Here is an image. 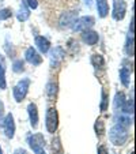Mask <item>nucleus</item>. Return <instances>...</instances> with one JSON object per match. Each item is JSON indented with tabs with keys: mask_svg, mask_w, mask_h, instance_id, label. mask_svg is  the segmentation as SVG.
Here are the masks:
<instances>
[{
	"mask_svg": "<svg viewBox=\"0 0 136 154\" xmlns=\"http://www.w3.org/2000/svg\"><path fill=\"white\" fill-rule=\"evenodd\" d=\"M91 64H93L95 68H99V70L105 68V59H104V56L98 55V53L93 55V56H91Z\"/></svg>",
	"mask_w": 136,
	"mask_h": 154,
	"instance_id": "17",
	"label": "nucleus"
},
{
	"mask_svg": "<svg viewBox=\"0 0 136 154\" xmlns=\"http://www.w3.org/2000/svg\"><path fill=\"white\" fill-rule=\"evenodd\" d=\"M4 119V104L0 101V122Z\"/></svg>",
	"mask_w": 136,
	"mask_h": 154,
	"instance_id": "31",
	"label": "nucleus"
},
{
	"mask_svg": "<svg viewBox=\"0 0 136 154\" xmlns=\"http://www.w3.org/2000/svg\"><path fill=\"white\" fill-rule=\"evenodd\" d=\"M121 109L127 115H133V98L125 100V102H124V105H122Z\"/></svg>",
	"mask_w": 136,
	"mask_h": 154,
	"instance_id": "24",
	"label": "nucleus"
},
{
	"mask_svg": "<svg viewBox=\"0 0 136 154\" xmlns=\"http://www.w3.org/2000/svg\"><path fill=\"white\" fill-rule=\"evenodd\" d=\"M50 149H52V153L53 154H61V153H63V146H61L60 138H59V137L53 138L52 145H50Z\"/></svg>",
	"mask_w": 136,
	"mask_h": 154,
	"instance_id": "19",
	"label": "nucleus"
},
{
	"mask_svg": "<svg viewBox=\"0 0 136 154\" xmlns=\"http://www.w3.org/2000/svg\"><path fill=\"white\" fill-rule=\"evenodd\" d=\"M25 3H26V6H29V8H32V10H35L38 7L37 0H25Z\"/></svg>",
	"mask_w": 136,
	"mask_h": 154,
	"instance_id": "29",
	"label": "nucleus"
},
{
	"mask_svg": "<svg viewBox=\"0 0 136 154\" xmlns=\"http://www.w3.org/2000/svg\"><path fill=\"white\" fill-rule=\"evenodd\" d=\"M29 17H30V10H29V7L26 6V3H25V0H23V3L20 4L19 12H18V20L25 22V20L29 19Z\"/></svg>",
	"mask_w": 136,
	"mask_h": 154,
	"instance_id": "16",
	"label": "nucleus"
},
{
	"mask_svg": "<svg viewBox=\"0 0 136 154\" xmlns=\"http://www.w3.org/2000/svg\"><path fill=\"white\" fill-rule=\"evenodd\" d=\"M131 154H135V153H133V151H132V153H131Z\"/></svg>",
	"mask_w": 136,
	"mask_h": 154,
	"instance_id": "36",
	"label": "nucleus"
},
{
	"mask_svg": "<svg viewBox=\"0 0 136 154\" xmlns=\"http://www.w3.org/2000/svg\"><path fill=\"white\" fill-rule=\"evenodd\" d=\"M2 122H3V130H4V134H6V137L10 138V139H12V138H14V135H15L14 116H12L11 113H7Z\"/></svg>",
	"mask_w": 136,
	"mask_h": 154,
	"instance_id": "6",
	"label": "nucleus"
},
{
	"mask_svg": "<svg viewBox=\"0 0 136 154\" xmlns=\"http://www.w3.org/2000/svg\"><path fill=\"white\" fill-rule=\"evenodd\" d=\"M125 52H127V55L131 56V57H132L133 53H135V51H133V34H132V33H129V35H128V38H127V44H125Z\"/></svg>",
	"mask_w": 136,
	"mask_h": 154,
	"instance_id": "20",
	"label": "nucleus"
},
{
	"mask_svg": "<svg viewBox=\"0 0 136 154\" xmlns=\"http://www.w3.org/2000/svg\"><path fill=\"white\" fill-rule=\"evenodd\" d=\"M98 154H109V151H107V149L104 145H101L98 146Z\"/></svg>",
	"mask_w": 136,
	"mask_h": 154,
	"instance_id": "30",
	"label": "nucleus"
},
{
	"mask_svg": "<svg viewBox=\"0 0 136 154\" xmlns=\"http://www.w3.org/2000/svg\"><path fill=\"white\" fill-rule=\"evenodd\" d=\"M29 87H30V79L29 78L20 79V81L14 86V90H12V94H14L15 101H17V102L23 101L25 97L27 96Z\"/></svg>",
	"mask_w": 136,
	"mask_h": 154,
	"instance_id": "3",
	"label": "nucleus"
},
{
	"mask_svg": "<svg viewBox=\"0 0 136 154\" xmlns=\"http://www.w3.org/2000/svg\"><path fill=\"white\" fill-rule=\"evenodd\" d=\"M86 2H87V3H90V2H91V0H86Z\"/></svg>",
	"mask_w": 136,
	"mask_h": 154,
	"instance_id": "35",
	"label": "nucleus"
},
{
	"mask_svg": "<svg viewBox=\"0 0 136 154\" xmlns=\"http://www.w3.org/2000/svg\"><path fill=\"white\" fill-rule=\"evenodd\" d=\"M0 89L6 90L7 89V81H6V63L4 57L0 55Z\"/></svg>",
	"mask_w": 136,
	"mask_h": 154,
	"instance_id": "14",
	"label": "nucleus"
},
{
	"mask_svg": "<svg viewBox=\"0 0 136 154\" xmlns=\"http://www.w3.org/2000/svg\"><path fill=\"white\" fill-rule=\"evenodd\" d=\"M65 57V51L61 47H56L52 49L50 52V64H52V67H57L60 66L61 61L64 60Z\"/></svg>",
	"mask_w": 136,
	"mask_h": 154,
	"instance_id": "8",
	"label": "nucleus"
},
{
	"mask_svg": "<svg viewBox=\"0 0 136 154\" xmlns=\"http://www.w3.org/2000/svg\"><path fill=\"white\" fill-rule=\"evenodd\" d=\"M94 128H95V134L98 138H102L105 135V132H106V130H105V123L102 122V120H97Z\"/></svg>",
	"mask_w": 136,
	"mask_h": 154,
	"instance_id": "21",
	"label": "nucleus"
},
{
	"mask_svg": "<svg viewBox=\"0 0 136 154\" xmlns=\"http://www.w3.org/2000/svg\"><path fill=\"white\" fill-rule=\"evenodd\" d=\"M25 59H26L27 63L33 64V66H40L42 63V57L40 56V53L34 49L33 47H29L25 52Z\"/></svg>",
	"mask_w": 136,
	"mask_h": 154,
	"instance_id": "9",
	"label": "nucleus"
},
{
	"mask_svg": "<svg viewBox=\"0 0 136 154\" xmlns=\"http://www.w3.org/2000/svg\"><path fill=\"white\" fill-rule=\"evenodd\" d=\"M27 142H29V146H30V147L34 150V149L44 147V146H45V138H44L42 134L37 132V134L30 135L29 139H27Z\"/></svg>",
	"mask_w": 136,
	"mask_h": 154,
	"instance_id": "12",
	"label": "nucleus"
},
{
	"mask_svg": "<svg viewBox=\"0 0 136 154\" xmlns=\"http://www.w3.org/2000/svg\"><path fill=\"white\" fill-rule=\"evenodd\" d=\"M14 154H27V151L25 150V149H17V150L14 151Z\"/></svg>",
	"mask_w": 136,
	"mask_h": 154,
	"instance_id": "33",
	"label": "nucleus"
},
{
	"mask_svg": "<svg viewBox=\"0 0 136 154\" xmlns=\"http://www.w3.org/2000/svg\"><path fill=\"white\" fill-rule=\"evenodd\" d=\"M129 79H131V71L128 70V68L122 67L121 70H120V81H121V83L124 85L125 87L129 86Z\"/></svg>",
	"mask_w": 136,
	"mask_h": 154,
	"instance_id": "18",
	"label": "nucleus"
},
{
	"mask_svg": "<svg viewBox=\"0 0 136 154\" xmlns=\"http://www.w3.org/2000/svg\"><path fill=\"white\" fill-rule=\"evenodd\" d=\"M119 124H121V125H124V127L128 128L131 124H132V122H131V117L129 116H120Z\"/></svg>",
	"mask_w": 136,
	"mask_h": 154,
	"instance_id": "27",
	"label": "nucleus"
},
{
	"mask_svg": "<svg viewBox=\"0 0 136 154\" xmlns=\"http://www.w3.org/2000/svg\"><path fill=\"white\" fill-rule=\"evenodd\" d=\"M56 93H57V85L55 83V82H49V83L47 85V94L49 98H53V97L56 96Z\"/></svg>",
	"mask_w": 136,
	"mask_h": 154,
	"instance_id": "25",
	"label": "nucleus"
},
{
	"mask_svg": "<svg viewBox=\"0 0 136 154\" xmlns=\"http://www.w3.org/2000/svg\"><path fill=\"white\" fill-rule=\"evenodd\" d=\"M127 12V3L124 0H114L113 2V12L112 17L114 20H122Z\"/></svg>",
	"mask_w": 136,
	"mask_h": 154,
	"instance_id": "5",
	"label": "nucleus"
},
{
	"mask_svg": "<svg viewBox=\"0 0 136 154\" xmlns=\"http://www.w3.org/2000/svg\"><path fill=\"white\" fill-rule=\"evenodd\" d=\"M97 11L99 18H106L109 14V4L107 0H97Z\"/></svg>",
	"mask_w": 136,
	"mask_h": 154,
	"instance_id": "15",
	"label": "nucleus"
},
{
	"mask_svg": "<svg viewBox=\"0 0 136 154\" xmlns=\"http://www.w3.org/2000/svg\"><path fill=\"white\" fill-rule=\"evenodd\" d=\"M35 47L41 53H47L50 49V42L48 38L42 37V35H37L35 37Z\"/></svg>",
	"mask_w": 136,
	"mask_h": 154,
	"instance_id": "13",
	"label": "nucleus"
},
{
	"mask_svg": "<svg viewBox=\"0 0 136 154\" xmlns=\"http://www.w3.org/2000/svg\"><path fill=\"white\" fill-rule=\"evenodd\" d=\"M76 18H78V12L76 11H65L60 15L59 23H60L61 27H72Z\"/></svg>",
	"mask_w": 136,
	"mask_h": 154,
	"instance_id": "7",
	"label": "nucleus"
},
{
	"mask_svg": "<svg viewBox=\"0 0 136 154\" xmlns=\"http://www.w3.org/2000/svg\"><path fill=\"white\" fill-rule=\"evenodd\" d=\"M124 102H125V96L122 91H120V93H117L116 97H114V108H116V109H121Z\"/></svg>",
	"mask_w": 136,
	"mask_h": 154,
	"instance_id": "23",
	"label": "nucleus"
},
{
	"mask_svg": "<svg viewBox=\"0 0 136 154\" xmlns=\"http://www.w3.org/2000/svg\"><path fill=\"white\" fill-rule=\"evenodd\" d=\"M27 113H29V119H30V125L33 128L38 127V108L34 102H30L27 105Z\"/></svg>",
	"mask_w": 136,
	"mask_h": 154,
	"instance_id": "11",
	"label": "nucleus"
},
{
	"mask_svg": "<svg viewBox=\"0 0 136 154\" xmlns=\"http://www.w3.org/2000/svg\"><path fill=\"white\" fill-rule=\"evenodd\" d=\"M45 127H47V131L50 132V134H55L57 131L59 127V115L56 108L50 106L48 108L47 115H45Z\"/></svg>",
	"mask_w": 136,
	"mask_h": 154,
	"instance_id": "2",
	"label": "nucleus"
},
{
	"mask_svg": "<svg viewBox=\"0 0 136 154\" xmlns=\"http://www.w3.org/2000/svg\"><path fill=\"white\" fill-rule=\"evenodd\" d=\"M82 40H83V42H86L87 45H95L99 40V35L97 32L89 29V30L82 32Z\"/></svg>",
	"mask_w": 136,
	"mask_h": 154,
	"instance_id": "10",
	"label": "nucleus"
},
{
	"mask_svg": "<svg viewBox=\"0 0 136 154\" xmlns=\"http://www.w3.org/2000/svg\"><path fill=\"white\" fill-rule=\"evenodd\" d=\"M12 71L17 74H20L25 71V61L22 59H17V60L12 63Z\"/></svg>",
	"mask_w": 136,
	"mask_h": 154,
	"instance_id": "22",
	"label": "nucleus"
},
{
	"mask_svg": "<svg viewBox=\"0 0 136 154\" xmlns=\"http://www.w3.org/2000/svg\"><path fill=\"white\" fill-rule=\"evenodd\" d=\"M101 112H105L106 111V108H107V97L106 94H105V91H101Z\"/></svg>",
	"mask_w": 136,
	"mask_h": 154,
	"instance_id": "28",
	"label": "nucleus"
},
{
	"mask_svg": "<svg viewBox=\"0 0 136 154\" xmlns=\"http://www.w3.org/2000/svg\"><path fill=\"white\" fill-rule=\"evenodd\" d=\"M34 153H35V154H47V153H45V150H44V147L34 149Z\"/></svg>",
	"mask_w": 136,
	"mask_h": 154,
	"instance_id": "32",
	"label": "nucleus"
},
{
	"mask_svg": "<svg viewBox=\"0 0 136 154\" xmlns=\"http://www.w3.org/2000/svg\"><path fill=\"white\" fill-rule=\"evenodd\" d=\"M95 23V19L94 17H80L76 18V20L72 25V30L74 32H84V30H89L90 27H93Z\"/></svg>",
	"mask_w": 136,
	"mask_h": 154,
	"instance_id": "4",
	"label": "nucleus"
},
{
	"mask_svg": "<svg viewBox=\"0 0 136 154\" xmlns=\"http://www.w3.org/2000/svg\"><path fill=\"white\" fill-rule=\"evenodd\" d=\"M128 137H129L128 128L124 127V125H121V124H119V123L114 124L109 130V139L114 146L125 145V142L128 140Z\"/></svg>",
	"mask_w": 136,
	"mask_h": 154,
	"instance_id": "1",
	"label": "nucleus"
},
{
	"mask_svg": "<svg viewBox=\"0 0 136 154\" xmlns=\"http://www.w3.org/2000/svg\"><path fill=\"white\" fill-rule=\"evenodd\" d=\"M0 154H3V150H2V147H0Z\"/></svg>",
	"mask_w": 136,
	"mask_h": 154,
	"instance_id": "34",
	"label": "nucleus"
},
{
	"mask_svg": "<svg viewBox=\"0 0 136 154\" xmlns=\"http://www.w3.org/2000/svg\"><path fill=\"white\" fill-rule=\"evenodd\" d=\"M12 17V11L11 8H3L0 10V20H7Z\"/></svg>",
	"mask_w": 136,
	"mask_h": 154,
	"instance_id": "26",
	"label": "nucleus"
}]
</instances>
